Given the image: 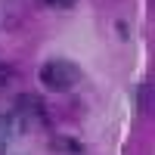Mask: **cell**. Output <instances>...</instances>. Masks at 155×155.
Here are the masks:
<instances>
[{"mask_svg":"<svg viewBox=\"0 0 155 155\" xmlns=\"http://www.w3.org/2000/svg\"><path fill=\"white\" fill-rule=\"evenodd\" d=\"M37 74H41L44 87H47V90H56V93H65V90L78 87V84H81V78H84L81 65H74V62H68V59H50V62L41 65Z\"/></svg>","mask_w":155,"mask_h":155,"instance_id":"1","label":"cell"},{"mask_svg":"<svg viewBox=\"0 0 155 155\" xmlns=\"http://www.w3.org/2000/svg\"><path fill=\"white\" fill-rule=\"evenodd\" d=\"M12 118H16L19 130L25 134V127L31 124H47V102L37 93H19L12 102Z\"/></svg>","mask_w":155,"mask_h":155,"instance_id":"2","label":"cell"},{"mask_svg":"<svg viewBox=\"0 0 155 155\" xmlns=\"http://www.w3.org/2000/svg\"><path fill=\"white\" fill-rule=\"evenodd\" d=\"M50 149H53V152H59V155H84V146L78 143L74 137H53Z\"/></svg>","mask_w":155,"mask_h":155,"instance_id":"3","label":"cell"},{"mask_svg":"<svg viewBox=\"0 0 155 155\" xmlns=\"http://www.w3.org/2000/svg\"><path fill=\"white\" fill-rule=\"evenodd\" d=\"M12 134H22L16 118H12V115H0V155H6V146H9Z\"/></svg>","mask_w":155,"mask_h":155,"instance_id":"4","label":"cell"},{"mask_svg":"<svg viewBox=\"0 0 155 155\" xmlns=\"http://www.w3.org/2000/svg\"><path fill=\"white\" fill-rule=\"evenodd\" d=\"M137 102H140V112H152V81H143V84H140Z\"/></svg>","mask_w":155,"mask_h":155,"instance_id":"5","label":"cell"},{"mask_svg":"<svg viewBox=\"0 0 155 155\" xmlns=\"http://www.w3.org/2000/svg\"><path fill=\"white\" fill-rule=\"evenodd\" d=\"M12 81V68L6 65V62H0V87H6Z\"/></svg>","mask_w":155,"mask_h":155,"instance_id":"6","label":"cell"},{"mask_svg":"<svg viewBox=\"0 0 155 155\" xmlns=\"http://www.w3.org/2000/svg\"><path fill=\"white\" fill-rule=\"evenodd\" d=\"M44 3L53 9H68V6H74V0H44Z\"/></svg>","mask_w":155,"mask_h":155,"instance_id":"7","label":"cell"}]
</instances>
